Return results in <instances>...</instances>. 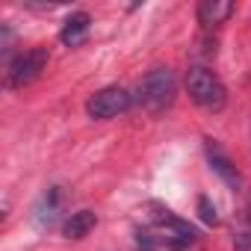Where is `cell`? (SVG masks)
Listing matches in <instances>:
<instances>
[{
    "label": "cell",
    "instance_id": "cell-9",
    "mask_svg": "<svg viewBox=\"0 0 251 251\" xmlns=\"http://www.w3.org/2000/svg\"><path fill=\"white\" fill-rule=\"evenodd\" d=\"M89 24H92V18H89V12H74L68 21H65V27H62V33H59V39L65 42V45H77L83 36H86V30H89Z\"/></svg>",
    "mask_w": 251,
    "mask_h": 251
},
{
    "label": "cell",
    "instance_id": "cell-1",
    "mask_svg": "<svg viewBox=\"0 0 251 251\" xmlns=\"http://www.w3.org/2000/svg\"><path fill=\"white\" fill-rule=\"evenodd\" d=\"M186 92L192 98V103H198L207 112H222L227 103V89L225 83L207 68V65H192L186 71Z\"/></svg>",
    "mask_w": 251,
    "mask_h": 251
},
{
    "label": "cell",
    "instance_id": "cell-8",
    "mask_svg": "<svg viewBox=\"0 0 251 251\" xmlns=\"http://www.w3.org/2000/svg\"><path fill=\"white\" fill-rule=\"evenodd\" d=\"M95 213L92 210H80V213H71V219L65 222V227H62V233L68 236V239H83V236H89V230L95 227Z\"/></svg>",
    "mask_w": 251,
    "mask_h": 251
},
{
    "label": "cell",
    "instance_id": "cell-12",
    "mask_svg": "<svg viewBox=\"0 0 251 251\" xmlns=\"http://www.w3.org/2000/svg\"><path fill=\"white\" fill-rule=\"evenodd\" d=\"M248 219H251V195H248Z\"/></svg>",
    "mask_w": 251,
    "mask_h": 251
},
{
    "label": "cell",
    "instance_id": "cell-2",
    "mask_svg": "<svg viewBox=\"0 0 251 251\" xmlns=\"http://www.w3.org/2000/svg\"><path fill=\"white\" fill-rule=\"evenodd\" d=\"M175 95H177V77L175 71L169 68H154L148 71L142 80H139V89H136V100L151 109V112H163L175 103Z\"/></svg>",
    "mask_w": 251,
    "mask_h": 251
},
{
    "label": "cell",
    "instance_id": "cell-5",
    "mask_svg": "<svg viewBox=\"0 0 251 251\" xmlns=\"http://www.w3.org/2000/svg\"><path fill=\"white\" fill-rule=\"evenodd\" d=\"M148 210H151V225H154V227H160L163 233L175 236V239L183 242V245H192V242H195V227H192L189 222L177 219L169 207H163V204H148Z\"/></svg>",
    "mask_w": 251,
    "mask_h": 251
},
{
    "label": "cell",
    "instance_id": "cell-11",
    "mask_svg": "<svg viewBox=\"0 0 251 251\" xmlns=\"http://www.w3.org/2000/svg\"><path fill=\"white\" fill-rule=\"evenodd\" d=\"M198 216H201V222H207V225H216V219H219V216H216V207L210 204L207 195L198 198Z\"/></svg>",
    "mask_w": 251,
    "mask_h": 251
},
{
    "label": "cell",
    "instance_id": "cell-10",
    "mask_svg": "<svg viewBox=\"0 0 251 251\" xmlns=\"http://www.w3.org/2000/svg\"><path fill=\"white\" fill-rule=\"evenodd\" d=\"M233 251H251V219L248 216L233 227Z\"/></svg>",
    "mask_w": 251,
    "mask_h": 251
},
{
    "label": "cell",
    "instance_id": "cell-3",
    "mask_svg": "<svg viewBox=\"0 0 251 251\" xmlns=\"http://www.w3.org/2000/svg\"><path fill=\"white\" fill-rule=\"evenodd\" d=\"M48 65V48H30L24 53H18L9 65H6V86L9 89H24L30 83L39 80V74Z\"/></svg>",
    "mask_w": 251,
    "mask_h": 251
},
{
    "label": "cell",
    "instance_id": "cell-7",
    "mask_svg": "<svg viewBox=\"0 0 251 251\" xmlns=\"http://www.w3.org/2000/svg\"><path fill=\"white\" fill-rule=\"evenodd\" d=\"M233 3L230 0H201L198 3V21L204 24V27H216V24H222L225 18H230L233 15Z\"/></svg>",
    "mask_w": 251,
    "mask_h": 251
},
{
    "label": "cell",
    "instance_id": "cell-6",
    "mask_svg": "<svg viewBox=\"0 0 251 251\" xmlns=\"http://www.w3.org/2000/svg\"><path fill=\"white\" fill-rule=\"evenodd\" d=\"M204 151H207V163H210V169L230 186V189H239L242 186V177H239V172H236V166L230 163V157L213 142V139H204Z\"/></svg>",
    "mask_w": 251,
    "mask_h": 251
},
{
    "label": "cell",
    "instance_id": "cell-4",
    "mask_svg": "<svg viewBox=\"0 0 251 251\" xmlns=\"http://www.w3.org/2000/svg\"><path fill=\"white\" fill-rule=\"evenodd\" d=\"M133 106V95L124 89V86H106L100 92H95L89 100H86V112L98 121H106V118H115L121 112H127Z\"/></svg>",
    "mask_w": 251,
    "mask_h": 251
}]
</instances>
